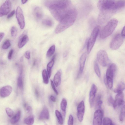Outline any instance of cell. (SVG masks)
Here are the masks:
<instances>
[{
  "label": "cell",
  "mask_w": 125,
  "mask_h": 125,
  "mask_svg": "<svg viewBox=\"0 0 125 125\" xmlns=\"http://www.w3.org/2000/svg\"><path fill=\"white\" fill-rule=\"evenodd\" d=\"M35 94L36 97L37 98H38L39 94V92L37 89H36L35 90Z\"/></svg>",
  "instance_id": "obj_49"
},
{
  "label": "cell",
  "mask_w": 125,
  "mask_h": 125,
  "mask_svg": "<svg viewBox=\"0 0 125 125\" xmlns=\"http://www.w3.org/2000/svg\"><path fill=\"white\" fill-rule=\"evenodd\" d=\"M117 70L116 65L113 63L111 64L106 71V77H109L113 79Z\"/></svg>",
  "instance_id": "obj_16"
},
{
  "label": "cell",
  "mask_w": 125,
  "mask_h": 125,
  "mask_svg": "<svg viewBox=\"0 0 125 125\" xmlns=\"http://www.w3.org/2000/svg\"><path fill=\"white\" fill-rule=\"evenodd\" d=\"M85 110L84 103L83 100L81 101L78 105L77 115L80 122H82L83 119Z\"/></svg>",
  "instance_id": "obj_11"
},
{
  "label": "cell",
  "mask_w": 125,
  "mask_h": 125,
  "mask_svg": "<svg viewBox=\"0 0 125 125\" xmlns=\"http://www.w3.org/2000/svg\"><path fill=\"white\" fill-rule=\"evenodd\" d=\"M125 119V104H124L122 106V107L120 110L119 119L120 121L123 122L124 121Z\"/></svg>",
  "instance_id": "obj_28"
},
{
  "label": "cell",
  "mask_w": 125,
  "mask_h": 125,
  "mask_svg": "<svg viewBox=\"0 0 125 125\" xmlns=\"http://www.w3.org/2000/svg\"><path fill=\"white\" fill-rule=\"evenodd\" d=\"M124 98V95L123 92L117 94L113 106L114 109H115L125 104Z\"/></svg>",
  "instance_id": "obj_12"
},
{
  "label": "cell",
  "mask_w": 125,
  "mask_h": 125,
  "mask_svg": "<svg viewBox=\"0 0 125 125\" xmlns=\"http://www.w3.org/2000/svg\"><path fill=\"white\" fill-rule=\"evenodd\" d=\"M118 22V20L115 18L111 20L101 30L100 38L104 39L111 35L113 32Z\"/></svg>",
  "instance_id": "obj_3"
},
{
  "label": "cell",
  "mask_w": 125,
  "mask_h": 125,
  "mask_svg": "<svg viewBox=\"0 0 125 125\" xmlns=\"http://www.w3.org/2000/svg\"><path fill=\"white\" fill-rule=\"evenodd\" d=\"M51 100L53 102H55L56 101L55 97L53 95H51L50 97Z\"/></svg>",
  "instance_id": "obj_47"
},
{
  "label": "cell",
  "mask_w": 125,
  "mask_h": 125,
  "mask_svg": "<svg viewBox=\"0 0 125 125\" xmlns=\"http://www.w3.org/2000/svg\"><path fill=\"white\" fill-rule=\"evenodd\" d=\"M30 52L27 51L25 52L24 54L25 57L28 59H29L30 58Z\"/></svg>",
  "instance_id": "obj_42"
},
{
  "label": "cell",
  "mask_w": 125,
  "mask_h": 125,
  "mask_svg": "<svg viewBox=\"0 0 125 125\" xmlns=\"http://www.w3.org/2000/svg\"><path fill=\"white\" fill-rule=\"evenodd\" d=\"M97 90L96 86L94 84H93L91 86L89 94V102L91 107H92L93 106Z\"/></svg>",
  "instance_id": "obj_14"
},
{
  "label": "cell",
  "mask_w": 125,
  "mask_h": 125,
  "mask_svg": "<svg viewBox=\"0 0 125 125\" xmlns=\"http://www.w3.org/2000/svg\"><path fill=\"white\" fill-rule=\"evenodd\" d=\"M73 123V119L72 115H70L69 116L68 122V124L69 125H72Z\"/></svg>",
  "instance_id": "obj_39"
},
{
  "label": "cell",
  "mask_w": 125,
  "mask_h": 125,
  "mask_svg": "<svg viewBox=\"0 0 125 125\" xmlns=\"http://www.w3.org/2000/svg\"><path fill=\"white\" fill-rule=\"evenodd\" d=\"M61 70L58 71L55 74L53 78V82L56 87L58 86L60 84L61 80Z\"/></svg>",
  "instance_id": "obj_22"
},
{
  "label": "cell",
  "mask_w": 125,
  "mask_h": 125,
  "mask_svg": "<svg viewBox=\"0 0 125 125\" xmlns=\"http://www.w3.org/2000/svg\"><path fill=\"white\" fill-rule=\"evenodd\" d=\"M67 105V101L65 99L63 98L60 104V108L63 118H65Z\"/></svg>",
  "instance_id": "obj_19"
},
{
  "label": "cell",
  "mask_w": 125,
  "mask_h": 125,
  "mask_svg": "<svg viewBox=\"0 0 125 125\" xmlns=\"http://www.w3.org/2000/svg\"><path fill=\"white\" fill-rule=\"evenodd\" d=\"M24 32L21 36L18 44L19 48H21L23 47L28 42L29 38Z\"/></svg>",
  "instance_id": "obj_17"
},
{
  "label": "cell",
  "mask_w": 125,
  "mask_h": 125,
  "mask_svg": "<svg viewBox=\"0 0 125 125\" xmlns=\"http://www.w3.org/2000/svg\"><path fill=\"white\" fill-rule=\"evenodd\" d=\"M4 35V33L3 32L0 33V42L2 40Z\"/></svg>",
  "instance_id": "obj_48"
},
{
  "label": "cell",
  "mask_w": 125,
  "mask_h": 125,
  "mask_svg": "<svg viewBox=\"0 0 125 125\" xmlns=\"http://www.w3.org/2000/svg\"><path fill=\"white\" fill-rule=\"evenodd\" d=\"M115 1V0H99L97 4V6L100 11L112 10L115 11L113 9Z\"/></svg>",
  "instance_id": "obj_5"
},
{
  "label": "cell",
  "mask_w": 125,
  "mask_h": 125,
  "mask_svg": "<svg viewBox=\"0 0 125 125\" xmlns=\"http://www.w3.org/2000/svg\"><path fill=\"white\" fill-rule=\"evenodd\" d=\"M13 52V50L12 49L11 50L9 51L8 55V59L9 60L11 59L12 55Z\"/></svg>",
  "instance_id": "obj_44"
},
{
  "label": "cell",
  "mask_w": 125,
  "mask_h": 125,
  "mask_svg": "<svg viewBox=\"0 0 125 125\" xmlns=\"http://www.w3.org/2000/svg\"><path fill=\"white\" fill-rule=\"evenodd\" d=\"M15 13V10H12L11 12L7 16V18L9 19L12 17L14 15Z\"/></svg>",
  "instance_id": "obj_43"
},
{
  "label": "cell",
  "mask_w": 125,
  "mask_h": 125,
  "mask_svg": "<svg viewBox=\"0 0 125 125\" xmlns=\"http://www.w3.org/2000/svg\"><path fill=\"white\" fill-rule=\"evenodd\" d=\"M97 60L100 64L103 67L108 65L110 61L106 52L104 50L99 51L97 54Z\"/></svg>",
  "instance_id": "obj_6"
},
{
  "label": "cell",
  "mask_w": 125,
  "mask_h": 125,
  "mask_svg": "<svg viewBox=\"0 0 125 125\" xmlns=\"http://www.w3.org/2000/svg\"><path fill=\"white\" fill-rule=\"evenodd\" d=\"M11 8V3L10 0H6L0 7V17L7 14Z\"/></svg>",
  "instance_id": "obj_9"
},
{
  "label": "cell",
  "mask_w": 125,
  "mask_h": 125,
  "mask_svg": "<svg viewBox=\"0 0 125 125\" xmlns=\"http://www.w3.org/2000/svg\"><path fill=\"white\" fill-rule=\"evenodd\" d=\"M11 44L9 40H6L2 46V48L3 49H8L11 46Z\"/></svg>",
  "instance_id": "obj_35"
},
{
  "label": "cell",
  "mask_w": 125,
  "mask_h": 125,
  "mask_svg": "<svg viewBox=\"0 0 125 125\" xmlns=\"http://www.w3.org/2000/svg\"><path fill=\"white\" fill-rule=\"evenodd\" d=\"M103 113L101 109L97 110L94 112L93 121L94 125H100L102 124Z\"/></svg>",
  "instance_id": "obj_10"
},
{
  "label": "cell",
  "mask_w": 125,
  "mask_h": 125,
  "mask_svg": "<svg viewBox=\"0 0 125 125\" xmlns=\"http://www.w3.org/2000/svg\"><path fill=\"white\" fill-rule=\"evenodd\" d=\"M17 29L15 27L13 26L12 27L11 31V36L14 37L16 36L17 33Z\"/></svg>",
  "instance_id": "obj_38"
},
{
  "label": "cell",
  "mask_w": 125,
  "mask_h": 125,
  "mask_svg": "<svg viewBox=\"0 0 125 125\" xmlns=\"http://www.w3.org/2000/svg\"><path fill=\"white\" fill-rule=\"evenodd\" d=\"M34 14L37 19H41L43 16V11L42 8L38 7H35L34 10Z\"/></svg>",
  "instance_id": "obj_21"
},
{
  "label": "cell",
  "mask_w": 125,
  "mask_h": 125,
  "mask_svg": "<svg viewBox=\"0 0 125 125\" xmlns=\"http://www.w3.org/2000/svg\"><path fill=\"white\" fill-rule=\"evenodd\" d=\"M5 111L7 115L9 117H11L12 116L14 112L9 107H7L5 109Z\"/></svg>",
  "instance_id": "obj_37"
},
{
  "label": "cell",
  "mask_w": 125,
  "mask_h": 125,
  "mask_svg": "<svg viewBox=\"0 0 125 125\" xmlns=\"http://www.w3.org/2000/svg\"><path fill=\"white\" fill-rule=\"evenodd\" d=\"M56 55H55L52 57L51 61L47 65V72L49 78L51 77V74L52 69L54 64Z\"/></svg>",
  "instance_id": "obj_23"
},
{
  "label": "cell",
  "mask_w": 125,
  "mask_h": 125,
  "mask_svg": "<svg viewBox=\"0 0 125 125\" xmlns=\"http://www.w3.org/2000/svg\"><path fill=\"white\" fill-rule=\"evenodd\" d=\"M125 0H116L113 7V10L115 11L124 7Z\"/></svg>",
  "instance_id": "obj_20"
},
{
  "label": "cell",
  "mask_w": 125,
  "mask_h": 125,
  "mask_svg": "<svg viewBox=\"0 0 125 125\" xmlns=\"http://www.w3.org/2000/svg\"><path fill=\"white\" fill-rule=\"evenodd\" d=\"M45 4L53 16L59 21L73 7L70 0H49Z\"/></svg>",
  "instance_id": "obj_1"
},
{
  "label": "cell",
  "mask_w": 125,
  "mask_h": 125,
  "mask_svg": "<svg viewBox=\"0 0 125 125\" xmlns=\"http://www.w3.org/2000/svg\"><path fill=\"white\" fill-rule=\"evenodd\" d=\"M67 52H65L63 54V57H66L67 55Z\"/></svg>",
  "instance_id": "obj_51"
},
{
  "label": "cell",
  "mask_w": 125,
  "mask_h": 125,
  "mask_svg": "<svg viewBox=\"0 0 125 125\" xmlns=\"http://www.w3.org/2000/svg\"><path fill=\"white\" fill-rule=\"evenodd\" d=\"M55 113L58 123L60 125L63 124V118L62 115L57 110H56L55 111Z\"/></svg>",
  "instance_id": "obj_27"
},
{
  "label": "cell",
  "mask_w": 125,
  "mask_h": 125,
  "mask_svg": "<svg viewBox=\"0 0 125 125\" xmlns=\"http://www.w3.org/2000/svg\"><path fill=\"white\" fill-rule=\"evenodd\" d=\"M101 97L100 95H99L97 99L96 105L97 107L99 109H101V108L103 103L102 101L100 100Z\"/></svg>",
  "instance_id": "obj_36"
},
{
  "label": "cell",
  "mask_w": 125,
  "mask_h": 125,
  "mask_svg": "<svg viewBox=\"0 0 125 125\" xmlns=\"http://www.w3.org/2000/svg\"><path fill=\"white\" fill-rule=\"evenodd\" d=\"M43 82L45 84H48L49 82L48 75L47 71L45 69L43 70L42 73Z\"/></svg>",
  "instance_id": "obj_29"
},
{
  "label": "cell",
  "mask_w": 125,
  "mask_h": 125,
  "mask_svg": "<svg viewBox=\"0 0 125 125\" xmlns=\"http://www.w3.org/2000/svg\"><path fill=\"white\" fill-rule=\"evenodd\" d=\"M22 71H20L19 76L17 79V85L19 88L22 89L23 88V83L22 76Z\"/></svg>",
  "instance_id": "obj_30"
},
{
  "label": "cell",
  "mask_w": 125,
  "mask_h": 125,
  "mask_svg": "<svg viewBox=\"0 0 125 125\" xmlns=\"http://www.w3.org/2000/svg\"><path fill=\"white\" fill-rule=\"evenodd\" d=\"M42 23L44 25L49 27L52 26L53 24L52 21L49 19H45L42 21Z\"/></svg>",
  "instance_id": "obj_31"
},
{
  "label": "cell",
  "mask_w": 125,
  "mask_h": 125,
  "mask_svg": "<svg viewBox=\"0 0 125 125\" xmlns=\"http://www.w3.org/2000/svg\"><path fill=\"white\" fill-rule=\"evenodd\" d=\"M12 87L10 85H6L3 87L0 90V96L2 97L9 96L11 93Z\"/></svg>",
  "instance_id": "obj_15"
},
{
  "label": "cell",
  "mask_w": 125,
  "mask_h": 125,
  "mask_svg": "<svg viewBox=\"0 0 125 125\" xmlns=\"http://www.w3.org/2000/svg\"><path fill=\"white\" fill-rule=\"evenodd\" d=\"M28 0H21V2L23 4H24Z\"/></svg>",
  "instance_id": "obj_50"
},
{
  "label": "cell",
  "mask_w": 125,
  "mask_h": 125,
  "mask_svg": "<svg viewBox=\"0 0 125 125\" xmlns=\"http://www.w3.org/2000/svg\"><path fill=\"white\" fill-rule=\"evenodd\" d=\"M115 100H114L112 96H110L108 98V102L109 104L110 105H113L114 104Z\"/></svg>",
  "instance_id": "obj_41"
},
{
  "label": "cell",
  "mask_w": 125,
  "mask_h": 125,
  "mask_svg": "<svg viewBox=\"0 0 125 125\" xmlns=\"http://www.w3.org/2000/svg\"><path fill=\"white\" fill-rule=\"evenodd\" d=\"M125 89V84L123 82H119L118 83L117 87L114 90V92L117 94L123 92Z\"/></svg>",
  "instance_id": "obj_24"
},
{
  "label": "cell",
  "mask_w": 125,
  "mask_h": 125,
  "mask_svg": "<svg viewBox=\"0 0 125 125\" xmlns=\"http://www.w3.org/2000/svg\"><path fill=\"white\" fill-rule=\"evenodd\" d=\"M21 116V111L18 110L16 114L11 119L10 122L12 124H14L17 123L19 121Z\"/></svg>",
  "instance_id": "obj_25"
},
{
  "label": "cell",
  "mask_w": 125,
  "mask_h": 125,
  "mask_svg": "<svg viewBox=\"0 0 125 125\" xmlns=\"http://www.w3.org/2000/svg\"><path fill=\"white\" fill-rule=\"evenodd\" d=\"M26 109L27 111L29 113L31 112L32 109L31 107L30 106H28L26 107Z\"/></svg>",
  "instance_id": "obj_45"
},
{
  "label": "cell",
  "mask_w": 125,
  "mask_h": 125,
  "mask_svg": "<svg viewBox=\"0 0 125 125\" xmlns=\"http://www.w3.org/2000/svg\"><path fill=\"white\" fill-rule=\"evenodd\" d=\"M55 50V46L54 45L51 46L47 51L46 56L49 57L52 56L54 53Z\"/></svg>",
  "instance_id": "obj_33"
},
{
  "label": "cell",
  "mask_w": 125,
  "mask_h": 125,
  "mask_svg": "<svg viewBox=\"0 0 125 125\" xmlns=\"http://www.w3.org/2000/svg\"><path fill=\"white\" fill-rule=\"evenodd\" d=\"M49 114L48 109L44 107L40 113L39 116L40 120L48 119L49 118Z\"/></svg>",
  "instance_id": "obj_18"
},
{
  "label": "cell",
  "mask_w": 125,
  "mask_h": 125,
  "mask_svg": "<svg viewBox=\"0 0 125 125\" xmlns=\"http://www.w3.org/2000/svg\"><path fill=\"white\" fill-rule=\"evenodd\" d=\"M102 123L103 125H114L112 122V120L110 118L107 117H105L104 118Z\"/></svg>",
  "instance_id": "obj_34"
},
{
  "label": "cell",
  "mask_w": 125,
  "mask_h": 125,
  "mask_svg": "<svg viewBox=\"0 0 125 125\" xmlns=\"http://www.w3.org/2000/svg\"><path fill=\"white\" fill-rule=\"evenodd\" d=\"M77 15V10L73 7L59 21L55 30V33H60L72 25L76 20Z\"/></svg>",
  "instance_id": "obj_2"
},
{
  "label": "cell",
  "mask_w": 125,
  "mask_h": 125,
  "mask_svg": "<svg viewBox=\"0 0 125 125\" xmlns=\"http://www.w3.org/2000/svg\"><path fill=\"white\" fill-rule=\"evenodd\" d=\"M87 56V53L85 52L81 56L79 62V68L77 76L78 78L81 76L83 69Z\"/></svg>",
  "instance_id": "obj_13"
},
{
  "label": "cell",
  "mask_w": 125,
  "mask_h": 125,
  "mask_svg": "<svg viewBox=\"0 0 125 125\" xmlns=\"http://www.w3.org/2000/svg\"><path fill=\"white\" fill-rule=\"evenodd\" d=\"M34 118L33 116L31 115L25 118L24 120V123L27 125H32L34 123Z\"/></svg>",
  "instance_id": "obj_26"
},
{
  "label": "cell",
  "mask_w": 125,
  "mask_h": 125,
  "mask_svg": "<svg viewBox=\"0 0 125 125\" xmlns=\"http://www.w3.org/2000/svg\"><path fill=\"white\" fill-rule=\"evenodd\" d=\"M100 29L101 27L100 26H95L89 38L87 40V53L88 54L91 52L94 45Z\"/></svg>",
  "instance_id": "obj_4"
},
{
  "label": "cell",
  "mask_w": 125,
  "mask_h": 125,
  "mask_svg": "<svg viewBox=\"0 0 125 125\" xmlns=\"http://www.w3.org/2000/svg\"><path fill=\"white\" fill-rule=\"evenodd\" d=\"M50 81L51 86L53 91L56 94L58 95V93L55 88L53 82L51 80Z\"/></svg>",
  "instance_id": "obj_40"
},
{
  "label": "cell",
  "mask_w": 125,
  "mask_h": 125,
  "mask_svg": "<svg viewBox=\"0 0 125 125\" xmlns=\"http://www.w3.org/2000/svg\"><path fill=\"white\" fill-rule=\"evenodd\" d=\"M16 17L18 24L21 29H24L25 22L23 11L19 6L17 7L16 11Z\"/></svg>",
  "instance_id": "obj_8"
},
{
  "label": "cell",
  "mask_w": 125,
  "mask_h": 125,
  "mask_svg": "<svg viewBox=\"0 0 125 125\" xmlns=\"http://www.w3.org/2000/svg\"><path fill=\"white\" fill-rule=\"evenodd\" d=\"M121 34L122 36L125 38V26H124L123 29Z\"/></svg>",
  "instance_id": "obj_46"
},
{
  "label": "cell",
  "mask_w": 125,
  "mask_h": 125,
  "mask_svg": "<svg viewBox=\"0 0 125 125\" xmlns=\"http://www.w3.org/2000/svg\"><path fill=\"white\" fill-rule=\"evenodd\" d=\"M124 38L120 33L116 34L110 42V47L113 50L118 49L122 44Z\"/></svg>",
  "instance_id": "obj_7"
},
{
  "label": "cell",
  "mask_w": 125,
  "mask_h": 125,
  "mask_svg": "<svg viewBox=\"0 0 125 125\" xmlns=\"http://www.w3.org/2000/svg\"><path fill=\"white\" fill-rule=\"evenodd\" d=\"M94 71L97 76L100 77L101 75V72L98 63L96 61L94 62Z\"/></svg>",
  "instance_id": "obj_32"
}]
</instances>
